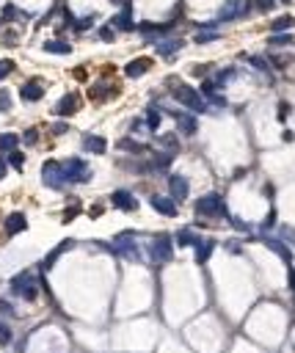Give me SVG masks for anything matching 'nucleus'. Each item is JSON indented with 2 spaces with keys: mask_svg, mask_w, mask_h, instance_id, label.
<instances>
[{
  "mask_svg": "<svg viewBox=\"0 0 295 353\" xmlns=\"http://www.w3.org/2000/svg\"><path fill=\"white\" fill-rule=\"evenodd\" d=\"M171 97L176 99V102H182L188 110H193V113H204L207 110V105H204V99L199 97L196 88L185 86V83H176V88H171Z\"/></svg>",
  "mask_w": 295,
  "mask_h": 353,
  "instance_id": "obj_1",
  "label": "nucleus"
},
{
  "mask_svg": "<svg viewBox=\"0 0 295 353\" xmlns=\"http://www.w3.org/2000/svg\"><path fill=\"white\" fill-rule=\"evenodd\" d=\"M11 290H14L17 296H22L25 301H36L39 281H36V276H33L31 270H22V273H17L14 279H11Z\"/></svg>",
  "mask_w": 295,
  "mask_h": 353,
  "instance_id": "obj_2",
  "label": "nucleus"
},
{
  "mask_svg": "<svg viewBox=\"0 0 295 353\" xmlns=\"http://www.w3.org/2000/svg\"><path fill=\"white\" fill-rule=\"evenodd\" d=\"M196 215H207V218H215V215H226V207H223L221 193H207L196 202Z\"/></svg>",
  "mask_w": 295,
  "mask_h": 353,
  "instance_id": "obj_3",
  "label": "nucleus"
},
{
  "mask_svg": "<svg viewBox=\"0 0 295 353\" xmlns=\"http://www.w3.org/2000/svg\"><path fill=\"white\" fill-rule=\"evenodd\" d=\"M149 254H152V260H155L157 265H163V262L171 260V254H174V243H171L168 234H157V238L152 240Z\"/></svg>",
  "mask_w": 295,
  "mask_h": 353,
  "instance_id": "obj_4",
  "label": "nucleus"
},
{
  "mask_svg": "<svg viewBox=\"0 0 295 353\" xmlns=\"http://www.w3.org/2000/svg\"><path fill=\"white\" fill-rule=\"evenodd\" d=\"M42 180L44 185L50 188H64V182H67V174H64V163H55V160H47L42 166Z\"/></svg>",
  "mask_w": 295,
  "mask_h": 353,
  "instance_id": "obj_5",
  "label": "nucleus"
},
{
  "mask_svg": "<svg viewBox=\"0 0 295 353\" xmlns=\"http://www.w3.org/2000/svg\"><path fill=\"white\" fill-rule=\"evenodd\" d=\"M64 174H67L69 182H88L91 180V168H88L80 157H69V160L64 163Z\"/></svg>",
  "mask_w": 295,
  "mask_h": 353,
  "instance_id": "obj_6",
  "label": "nucleus"
},
{
  "mask_svg": "<svg viewBox=\"0 0 295 353\" xmlns=\"http://www.w3.org/2000/svg\"><path fill=\"white\" fill-rule=\"evenodd\" d=\"M113 249L119 251V254H125L127 260H141V254H138V246H135V234H133V232H125V234H119V238L113 240Z\"/></svg>",
  "mask_w": 295,
  "mask_h": 353,
  "instance_id": "obj_7",
  "label": "nucleus"
},
{
  "mask_svg": "<svg viewBox=\"0 0 295 353\" xmlns=\"http://www.w3.org/2000/svg\"><path fill=\"white\" fill-rule=\"evenodd\" d=\"M246 9H249L246 0H223V6L218 9V20L229 22V20H234V17H243Z\"/></svg>",
  "mask_w": 295,
  "mask_h": 353,
  "instance_id": "obj_8",
  "label": "nucleus"
},
{
  "mask_svg": "<svg viewBox=\"0 0 295 353\" xmlns=\"http://www.w3.org/2000/svg\"><path fill=\"white\" fill-rule=\"evenodd\" d=\"M78 108H80V99H78V94H64L61 99H58V105H55V113L58 116H72V113H78Z\"/></svg>",
  "mask_w": 295,
  "mask_h": 353,
  "instance_id": "obj_9",
  "label": "nucleus"
},
{
  "mask_svg": "<svg viewBox=\"0 0 295 353\" xmlns=\"http://www.w3.org/2000/svg\"><path fill=\"white\" fill-rule=\"evenodd\" d=\"M168 188H171V199H174L176 204L188 199V180H185L182 174H174V177H171V180H168Z\"/></svg>",
  "mask_w": 295,
  "mask_h": 353,
  "instance_id": "obj_10",
  "label": "nucleus"
},
{
  "mask_svg": "<svg viewBox=\"0 0 295 353\" xmlns=\"http://www.w3.org/2000/svg\"><path fill=\"white\" fill-rule=\"evenodd\" d=\"M149 204H152V210H157L160 215H176V202L171 196H152L149 199Z\"/></svg>",
  "mask_w": 295,
  "mask_h": 353,
  "instance_id": "obj_11",
  "label": "nucleus"
},
{
  "mask_svg": "<svg viewBox=\"0 0 295 353\" xmlns=\"http://www.w3.org/2000/svg\"><path fill=\"white\" fill-rule=\"evenodd\" d=\"M20 97L25 99V102H39V99L44 97V86L36 83V80H31V83H25L20 88Z\"/></svg>",
  "mask_w": 295,
  "mask_h": 353,
  "instance_id": "obj_12",
  "label": "nucleus"
},
{
  "mask_svg": "<svg viewBox=\"0 0 295 353\" xmlns=\"http://www.w3.org/2000/svg\"><path fill=\"white\" fill-rule=\"evenodd\" d=\"M110 202H113L119 210H127V213H130V210H135V207H138V202H135V196H133L130 191H116L113 196H110Z\"/></svg>",
  "mask_w": 295,
  "mask_h": 353,
  "instance_id": "obj_13",
  "label": "nucleus"
},
{
  "mask_svg": "<svg viewBox=\"0 0 295 353\" xmlns=\"http://www.w3.org/2000/svg\"><path fill=\"white\" fill-rule=\"evenodd\" d=\"M149 67H152L149 58H135V61H130L125 67V75H127V78H141V75L149 72Z\"/></svg>",
  "mask_w": 295,
  "mask_h": 353,
  "instance_id": "obj_14",
  "label": "nucleus"
},
{
  "mask_svg": "<svg viewBox=\"0 0 295 353\" xmlns=\"http://www.w3.org/2000/svg\"><path fill=\"white\" fill-rule=\"evenodd\" d=\"M83 149L91 152V155H105L108 141H105L102 135H86V138H83Z\"/></svg>",
  "mask_w": 295,
  "mask_h": 353,
  "instance_id": "obj_15",
  "label": "nucleus"
},
{
  "mask_svg": "<svg viewBox=\"0 0 295 353\" xmlns=\"http://www.w3.org/2000/svg\"><path fill=\"white\" fill-rule=\"evenodd\" d=\"M72 246H75V240H64V243H61V246H58V249H52V251H50V254H47V257H44V262H42V270H50V268H52V265H55V262H58V257H61V254H64V251H69V249H72Z\"/></svg>",
  "mask_w": 295,
  "mask_h": 353,
  "instance_id": "obj_16",
  "label": "nucleus"
},
{
  "mask_svg": "<svg viewBox=\"0 0 295 353\" xmlns=\"http://www.w3.org/2000/svg\"><path fill=\"white\" fill-rule=\"evenodd\" d=\"M25 226H28V221H25V215H22V213H11L9 218H6V234H17V232H22Z\"/></svg>",
  "mask_w": 295,
  "mask_h": 353,
  "instance_id": "obj_17",
  "label": "nucleus"
},
{
  "mask_svg": "<svg viewBox=\"0 0 295 353\" xmlns=\"http://www.w3.org/2000/svg\"><path fill=\"white\" fill-rule=\"evenodd\" d=\"M212 251H215V240H199V243H196V262L204 265L210 260Z\"/></svg>",
  "mask_w": 295,
  "mask_h": 353,
  "instance_id": "obj_18",
  "label": "nucleus"
},
{
  "mask_svg": "<svg viewBox=\"0 0 295 353\" xmlns=\"http://www.w3.org/2000/svg\"><path fill=\"white\" fill-rule=\"evenodd\" d=\"M265 246H268V249L270 251H276V254H279L281 257V260H284L287 265H290L292 262V251L290 249H287V246H281L279 243V240H276V238H265Z\"/></svg>",
  "mask_w": 295,
  "mask_h": 353,
  "instance_id": "obj_19",
  "label": "nucleus"
},
{
  "mask_svg": "<svg viewBox=\"0 0 295 353\" xmlns=\"http://www.w3.org/2000/svg\"><path fill=\"white\" fill-rule=\"evenodd\" d=\"M116 28H119V31H133V6L130 3H125V9H122V14L116 17Z\"/></svg>",
  "mask_w": 295,
  "mask_h": 353,
  "instance_id": "obj_20",
  "label": "nucleus"
},
{
  "mask_svg": "<svg viewBox=\"0 0 295 353\" xmlns=\"http://www.w3.org/2000/svg\"><path fill=\"white\" fill-rule=\"evenodd\" d=\"M174 119H176V127H180L185 135H193V133H196V119H193V116L176 113V110H174Z\"/></svg>",
  "mask_w": 295,
  "mask_h": 353,
  "instance_id": "obj_21",
  "label": "nucleus"
},
{
  "mask_svg": "<svg viewBox=\"0 0 295 353\" xmlns=\"http://www.w3.org/2000/svg\"><path fill=\"white\" fill-rule=\"evenodd\" d=\"M182 47L180 39H163V42H155V50L160 52V55H171V52H176Z\"/></svg>",
  "mask_w": 295,
  "mask_h": 353,
  "instance_id": "obj_22",
  "label": "nucleus"
},
{
  "mask_svg": "<svg viewBox=\"0 0 295 353\" xmlns=\"http://www.w3.org/2000/svg\"><path fill=\"white\" fill-rule=\"evenodd\" d=\"M119 149H125V152H138V155H146V152H149V146H146V144H138V141H133V138H122V141H119Z\"/></svg>",
  "mask_w": 295,
  "mask_h": 353,
  "instance_id": "obj_23",
  "label": "nucleus"
},
{
  "mask_svg": "<svg viewBox=\"0 0 295 353\" xmlns=\"http://www.w3.org/2000/svg\"><path fill=\"white\" fill-rule=\"evenodd\" d=\"M292 28H295V17H290V14H287V17H279V20L270 22V31H273V33H279V31H292Z\"/></svg>",
  "mask_w": 295,
  "mask_h": 353,
  "instance_id": "obj_24",
  "label": "nucleus"
},
{
  "mask_svg": "<svg viewBox=\"0 0 295 353\" xmlns=\"http://www.w3.org/2000/svg\"><path fill=\"white\" fill-rule=\"evenodd\" d=\"M160 119H163L160 108H155V105L146 108V127H149V130H157V127H160Z\"/></svg>",
  "mask_w": 295,
  "mask_h": 353,
  "instance_id": "obj_25",
  "label": "nucleus"
},
{
  "mask_svg": "<svg viewBox=\"0 0 295 353\" xmlns=\"http://www.w3.org/2000/svg\"><path fill=\"white\" fill-rule=\"evenodd\" d=\"M17 144H20V135H14V133H3V135H0V152H14Z\"/></svg>",
  "mask_w": 295,
  "mask_h": 353,
  "instance_id": "obj_26",
  "label": "nucleus"
},
{
  "mask_svg": "<svg viewBox=\"0 0 295 353\" xmlns=\"http://www.w3.org/2000/svg\"><path fill=\"white\" fill-rule=\"evenodd\" d=\"M199 243V238L191 232V229H180L176 232V246H196Z\"/></svg>",
  "mask_w": 295,
  "mask_h": 353,
  "instance_id": "obj_27",
  "label": "nucleus"
},
{
  "mask_svg": "<svg viewBox=\"0 0 295 353\" xmlns=\"http://www.w3.org/2000/svg\"><path fill=\"white\" fill-rule=\"evenodd\" d=\"M171 25H141V33L144 36H160V33H168Z\"/></svg>",
  "mask_w": 295,
  "mask_h": 353,
  "instance_id": "obj_28",
  "label": "nucleus"
},
{
  "mask_svg": "<svg viewBox=\"0 0 295 353\" xmlns=\"http://www.w3.org/2000/svg\"><path fill=\"white\" fill-rule=\"evenodd\" d=\"M44 50L47 52H58V55H67V52H72V47H69L67 42H47Z\"/></svg>",
  "mask_w": 295,
  "mask_h": 353,
  "instance_id": "obj_29",
  "label": "nucleus"
},
{
  "mask_svg": "<svg viewBox=\"0 0 295 353\" xmlns=\"http://www.w3.org/2000/svg\"><path fill=\"white\" fill-rule=\"evenodd\" d=\"M193 39H196V44H207V42H215L218 33L215 31H202V33H196Z\"/></svg>",
  "mask_w": 295,
  "mask_h": 353,
  "instance_id": "obj_30",
  "label": "nucleus"
},
{
  "mask_svg": "<svg viewBox=\"0 0 295 353\" xmlns=\"http://www.w3.org/2000/svg\"><path fill=\"white\" fill-rule=\"evenodd\" d=\"M9 163L17 168V171H22V166H25V157H22L20 152H11V155H9Z\"/></svg>",
  "mask_w": 295,
  "mask_h": 353,
  "instance_id": "obj_31",
  "label": "nucleus"
},
{
  "mask_svg": "<svg viewBox=\"0 0 295 353\" xmlns=\"http://www.w3.org/2000/svg\"><path fill=\"white\" fill-rule=\"evenodd\" d=\"M11 72H14V61H9V58H6V61H0V80L9 78Z\"/></svg>",
  "mask_w": 295,
  "mask_h": 353,
  "instance_id": "obj_32",
  "label": "nucleus"
},
{
  "mask_svg": "<svg viewBox=\"0 0 295 353\" xmlns=\"http://www.w3.org/2000/svg\"><path fill=\"white\" fill-rule=\"evenodd\" d=\"M171 157H174V155H163V157H155V160H152V168H168Z\"/></svg>",
  "mask_w": 295,
  "mask_h": 353,
  "instance_id": "obj_33",
  "label": "nucleus"
},
{
  "mask_svg": "<svg viewBox=\"0 0 295 353\" xmlns=\"http://www.w3.org/2000/svg\"><path fill=\"white\" fill-rule=\"evenodd\" d=\"M11 342V328L6 323H0V345H9Z\"/></svg>",
  "mask_w": 295,
  "mask_h": 353,
  "instance_id": "obj_34",
  "label": "nucleus"
},
{
  "mask_svg": "<svg viewBox=\"0 0 295 353\" xmlns=\"http://www.w3.org/2000/svg\"><path fill=\"white\" fill-rule=\"evenodd\" d=\"M94 99H102V97H108V86H105V83H97V86H94Z\"/></svg>",
  "mask_w": 295,
  "mask_h": 353,
  "instance_id": "obj_35",
  "label": "nucleus"
},
{
  "mask_svg": "<svg viewBox=\"0 0 295 353\" xmlns=\"http://www.w3.org/2000/svg\"><path fill=\"white\" fill-rule=\"evenodd\" d=\"M11 108V99H9V91L0 88V110H9Z\"/></svg>",
  "mask_w": 295,
  "mask_h": 353,
  "instance_id": "obj_36",
  "label": "nucleus"
},
{
  "mask_svg": "<svg viewBox=\"0 0 295 353\" xmlns=\"http://www.w3.org/2000/svg\"><path fill=\"white\" fill-rule=\"evenodd\" d=\"M36 141H39V130H33V127H31V130H25V144L28 146H33Z\"/></svg>",
  "mask_w": 295,
  "mask_h": 353,
  "instance_id": "obj_37",
  "label": "nucleus"
},
{
  "mask_svg": "<svg viewBox=\"0 0 295 353\" xmlns=\"http://www.w3.org/2000/svg\"><path fill=\"white\" fill-rule=\"evenodd\" d=\"M232 78H234V69H226V72H221V75L215 78V83H218V86H223L226 80H232Z\"/></svg>",
  "mask_w": 295,
  "mask_h": 353,
  "instance_id": "obj_38",
  "label": "nucleus"
},
{
  "mask_svg": "<svg viewBox=\"0 0 295 353\" xmlns=\"http://www.w3.org/2000/svg\"><path fill=\"white\" fill-rule=\"evenodd\" d=\"M270 44H276V47H281V44H292V36L287 33V36H273L270 39Z\"/></svg>",
  "mask_w": 295,
  "mask_h": 353,
  "instance_id": "obj_39",
  "label": "nucleus"
},
{
  "mask_svg": "<svg viewBox=\"0 0 295 353\" xmlns=\"http://www.w3.org/2000/svg\"><path fill=\"white\" fill-rule=\"evenodd\" d=\"M91 25H94V17H83V20H78L75 28H78V31H86V28H91Z\"/></svg>",
  "mask_w": 295,
  "mask_h": 353,
  "instance_id": "obj_40",
  "label": "nucleus"
},
{
  "mask_svg": "<svg viewBox=\"0 0 295 353\" xmlns=\"http://www.w3.org/2000/svg\"><path fill=\"white\" fill-rule=\"evenodd\" d=\"M202 94L212 97V94H215V83H212V80H204V83H202Z\"/></svg>",
  "mask_w": 295,
  "mask_h": 353,
  "instance_id": "obj_41",
  "label": "nucleus"
},
{
  "mask_svg": "<svg viewBox=\"0 0 295 353\" xmlns=\"http://www.w3.org/2000/svg\"><path fill=\"white\" fill-rule=\"evenodd\" d=\"M160 144L171 146V149H180V144H176V138H174V135H163V138H160Z\"/></svg>",
  "mask_w": 295,
  "mask_h": 353,
  "instance_id": "obj_42",
  "label": "nucleus"
},
{
  "mask_svg": "<svg viewBox=\"0 0 295 353\" xmlns=\"http://www.w3.org/2000/svg\"><path fill=\"white\" fill-rule=\"evenodd\" d=\"M11 17H17V9H14V6H6V9H3V22H9Z\"/></svg>",
  "mask_w": 295,
  "mask_h": 353,
  "instance_id": "obj_43",
  "label": "nucleus"
},
{
  "mask_svg": "<svg viewBox=\"0 0 295 353\" xmlns=\"http://www.w3.org/2000/svg\"><path fill=\"white\" fill-rule=\"evenodd\" d=\"M273 3H276V0H257V6L262 11H270V9H273Z\"/></svg>",
  "mask_w": 295,
  "mask_h": 353,
  "instance_id": "obj_44",
  "label": "nucleus"
},
{
  "mask_svg": "<svg viewBox=\"0 0 295 353\" xmlns=\"http://www.w3.org/2000/svg\"><path fill=\"white\" fill-rule=\"evenodd\" d=\"M52 133H55V135H64V133H67V125H64V122H55V125H52Z\"/></svg>",
  "mask_w": 295,
  "mask_h": 353,
  "instance_id": "obj_45",
  "label": "nucleus"
},
{
  "mask_svg": "<svg viewBox=\"0 0 295 353\" xmlns=\"http://www.w3.org/2000/svg\"><path fill=\"white\" fill-rule=\"evenodd\" d=\"M99 36H102L105 42H110V39H113V28H102V31H99Z\"/></svg>",
  "mask_w": 295,
  "mask_h": 353,
  "instance_id": "obj_46",
  "label": "nucleus"
},
{
  "mask_svg": "<svg viewBox=\"0 0 295 353\" xmlns=\"http://www.w3.org/2000/svg\"><path fill=\"white\" fill-rule=\"evenodd\" d=\"M251 64L257 69H268V61H262V58H251Z\"/></svg>",
  "mask_w": 295,
  "mask_h": 353,
  "instance_id": "obj_47",
  "label": "nucleus"
},
{
  "mask_svg": "<svg viewBox=\"0 0 295 353\" xmlns=\"http://www.w3.org/2000/svg\"><path fill=\"white\" fill-rule=\"evenodd\" d=\"M193 75H196V78H202V75H207V67H204V64H202V67H193Z\"/></svg>",
  "mask_w": 295,
  "mask_h": 353,
  "instance_id": "obj_48",
  "label": "nucleus"
},
{
  "mask_svg": "<svg viewBox=\"0 0 295 353\" xmlns=\"http://www.w3.org/2000/svg\"><path fill=\"white\" fill-rule=\"evenodd\" d=\"M287 113H290V105H281V108H279V119H287Z\"/></svg>",
  "mask_w": 295,
  "mask_h": 353,
  "instance_id": "obj_49",
  "label": "nucleus"
},
{
  "mask_svg": "<svg viewBox=\"0 0 295 353\" xmlns=\"http://www.w3.org/2000/svg\"><path fill=\"white\" fill-rule=\"evenodd\" d=\"M78 213H80V210H78V207H72V210H69V213H64V221L75 218V215H78Z\"/></svg>",
  "mask_w": 295,
  "mask_h": 353,
  "instance_id": "obj_50",
  "label": "nucleus"
},
{
  "mask_svg": "<svg viewBox=\"0 0 295 353\" xmlns=\"http://www.w3.org/2000/svg\"><path fill=\"white\" fill-rule=\"evenodd\" d=\"M232 223H234L238 229H243V232H249V223H243V221H238V218H232Z\"/></svg>",
  "mask_w": 295,
  "mask_h": 353,
  "instance_id": "obj_51",
  "label": "nucleus"
},
{
  "mask_svg": "<svg viewBox=\"0 0 295 353\" xmlns=\"http://www.w3.org/2000/svg\"><path fill=\"white\" fill-rule=\"evenodd\" d=\"M281 234H284V238H290L292 243H295V232H292V229H287V226H284V229H281Z\"/></svg>",
  "mask_w": 295,
  "mask_h": 353,
  "instance_id": "obj_52",
  "label": "nucleus"
},
{
  "mask_svg": "<svg viewBox=\"0 0 295 353\" xmlns=\"http://www.w3.org/2000/svg\"><path fill=\"white\" fill-rule=\"evenodd\" d=\"M0 312H6V315H11V312H14V309H11V307H9V304H6V301H0Z\"/></svg>",
  "mask_w": 295,
  "mask_h": 353,
  "instance_id": "obj_53",
  "label": "nucleus"
},
{
  "mask_svg": "<svg viewBox=\"0 0 295 353\" xmlns=\"http://www.w3.org/2000/svg\"><path fill=\"white\" fill-rule=\"evenodd\" d=\"M290 284H292V290H295V268H290Z\"/></svg>",
  "mask_w": 295,
  "mask_h": 353,
  "instance_id": "obj_54",
  "label": "nucleus"
},
{
  "mask_svg": "<svg viewBox=\"0 0 295 353\" xmlns=\"http://www.w3.org/2000/svg\"><path fill=\"white\" fill-rule=\"evenodd\" d=\"M3 177H6V163L0 160V180H3Z\"/></svg>",
  "mask_w": 295,
  "mask_h": 353,
  "instance_id": "obj_55",
  "label": "nucleus"
}]
</instances>
